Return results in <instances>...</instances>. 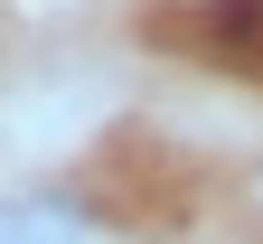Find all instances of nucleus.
<instances>
[{"label": "nucleus", "instance_id": "f257e3e1", "mask_svg": "<svg viewBox=\"0 0 263 244\" xmlns=\"http://www.w3.org/2000/svg\"><path fill=\"white\" fill-rule=\"evenodd\" d=\"M188 28H197L226 66H254V76H263V0H216V10H197Z\"/></svg>", "mask_w": 263, "mask_h": 244}]
</instances>
